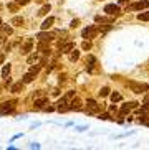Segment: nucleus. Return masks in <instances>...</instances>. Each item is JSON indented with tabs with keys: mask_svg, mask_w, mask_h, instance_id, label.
<instances>
[{
	"mask_svg": "<svg viewBox=\"0 0 149 150\" xmlns=\"http://www.w3.org/2000/svg\"><path fill=\"white\" fill-rule=\"evenodd\" d=\"M73 97H74V91H70L65 97H62V99L57 102V109L60 110V112H66V110H70V101L73 99Z\"/></svg>",
	"mask_w": 149,
	"mask_h": 150,
	"instance_id": "f257e3e1",
	"label": "nucleus"
},
{
	"mask_svg": "<svg viewBox=\"0 0 149 150\" xmlns=\"http://www.w3.org/2000/svg\"><path fill=\"white\" fill-rule=\"evenodd\" d=\"M128 86L131 88L133 93H136V94H141V93H144V91H148V89H149L148 84H143V83H133V81H129V83H128Z\"/></svg>",
	"mask_w": 149,
	"mask_h": 150,
	"instance_id": "f03ea898",
	"label": "nucleus"
},
{
	"mask_svg": "<svg viewBox=\"0 0 149 150\" xmlns=\"http://www.w3.org/2000/svg\"><path fill=\"white\" fill-rule=\"evenodd\" d=\"M100 109H101V106L95 101V99H88L86 101V112L88 114H98Z\"/></svg>",
	"mask_w": 149,
	"mask_h": 150,
	"instance_id": "7ed1b4c3",
	"label": "nucleus"
},
{
	"mask_svg": "<svg viewBox=\"0 0 149 150\" xmlns=\"http://www.w3.org/2000/svg\"><path fill=\"white\" fill-rule=\"evenodd\" d=\"M105 12L110 17H119L121 15V8H119V5H114V4H108L105 7Z\"/></svg>",
	"mask_w": 149,
	"mask_h": 150,
	"instance_id": "20e7f679",
	"label": "nucleus"
},
{
	"mask_svg": "<svg viewBox=\"0 0 149 150\" xmlns=\"http://www.w3.org/2000/svg\"><path fill=\"white\" fill-rule=\"evenodd\" d=\"M98 27H88V28H85L83 30V33H81V35H83V38H88V40H90V38H95V36L98 35Z\"/></svg>",
	"mask_w": 149,
	"mask_h": 150,
	"instance_id": "39448f33",
	"label": "nucleus"
},
{
	"mask_svg": "<svg viewBox=\"0 0 149 150\" xmlns=\"http://www.w3.org/2000/svg\"><path fill=\"white\" fill-rule=\"evenodd\" d=\"M149 7V0H141V2H136V4H131L129 5V10H134V12H138V10H144Z\"/></svg>",
	"mask_w": 149,
	"mask_h": 150,
	"instance_id": "423d86ee",
	"label": "nucleus"
},
{
	"mask_svg": "<svg viewBox=\"0 0 149 150\" xmlns=\"http://www.w3.org/2000/svg\"><path fill=\"white\" fill-rule=\"evenodd\" d=\"M17 101H9V102H4V104H0V114H7L10 110H13Z\"/></svg>",
	"mask_w": 149,
	"mask_h": 150,
	"instance_id": "0eeeda50",
	"label": "nucleus"
},
{
	"mask_svg": "<svg viewBox=\"0 0 149 150\" xmlns=\"http://www.w3.org/2000/svg\"><path fill=\"white\" fill-rule=\"evenodd\" d=\"M32 48H33V40L28 38V40H25V41H23V45L20 46V53H22V54H28L32 51Z\"/></svg>",
	"mask_w": 149,
	"mask_h": 150,
	"instance_id": "6e6552de",
	"label": "nucleus"
},
{
	"mask_svg": "<svg viewBox=\"0 0 149 150\" xmlns=\"http://www.w3.org/2000/svg\"><path fill=\"white\" fill-rule=\"evenodd\" d=\"M37 38H38V41H50V40H53V33H48L47 30H43L37 35Z\"/></svg>",
	"mask_w": 149,
	"mask_h": 150,
	"instance_id": "1a4fd4ad",
	"label": "nucleus"
},
{
	"mask_svg": "<svg viewBox=\"0 0 149 150\" xmlns=\"http://www.w3.org/2000/svg\"><path fill=\"white\" fill-rule=\"evenodd\" d=\"M80 109H81V101L78 97H73L70 101V110H80Z\"/></svg>",
	"mask_w": 149,
	"mask_h": 150,
	"instance_id": "9d476101",
	"label": "nucleus"
},
{
	"mask_svg": "<svg viewBox=\"0 0 149 150\" xmlns=\"http://www.w3.org/2000/svg\"><path fill=\"white\" fill-rule=\"evenodd\" d=\"M60 48H62V53H70L71 50L74 48V43H73V41H65Z\"/></svg>",
	"mask_w": 149,
	"mask_h": 150,
	"instance_id": "9b49d317",
	"label": "nucleus"
},
{
	"mask_svg": "<svg viewBox=\"0 0 149 150\" xmlns=\"http://www.w3.org/2000/svg\"><path fill=\"white\" fill-rule=\"evenodd\" d=\"M96 23H101V25H111L114 22V17H110V18H105V17H96L95 18Z\"/></svg>",
	"mask_w": 149,
	"mask_h": 150,
	"instance_id": "f8f14e48",
	"label": "nucleus"
},
{
	"mask_svg": "<svg viewBox=\"0 0 149 150\" xmlns=\"http://www.w3.org/2000/svg\"><path fill=\"white\" fill-rule=\"evenodd\" d=\"M48 41H40L38 43V50H40V53H43V54H50V51H52V50L48 48Z\"/></svg>",
	"mask_w": 149,
	"mask_h": 150,
	"instance_id": "ddd939ff",
	"label": "nucleus"
},
{
	"mask_svg": "<svg viewBox=\"0 0 149 150\" xmlns=\"http://www.w3.org/2000/svg\"><path fill=\"white\" fill-rule=\"evenodd\" d=\"M47 102H48V97H40V99H35V107H37V109H42V107H45Z\"/></svg>",
	"mask_w": 149,
	"mask_h": 150,
	"instance_id": "4468645a",
	"label": "nucleus"
},
{
	"mask_svg": "<svg viewBox=\"0 0 149 150\" xmlns=\"http://www.w3.org/2000/svg\"><path fill=\"white\" fill-rule=\"evenodd\" d=\"M12 27H9V25H2L0 27V35H4V36H9V35H12Z\"/></svg>",
	"mask_w": 149,
	"mask_h": 150,
	"instance_id": "2eb2a0df",
	"label": "nucleus"
},
{
	"mask_svg": "<svg viewBox=\"0 0 149 150\" xmlns=\"http://www.w3.org/2000/svg\"><path fill=\"white\" fill-rule=\"evenodd\" d=\"M53 22H55V18H53V17H48L43 23H42V30H48V28L53 25Z\"/></svg>",
	"mask_w": 149,
	"mask_h": 150,
	"instance_id": "dca6fc26",
	"label": "nucleus"
},
{
	"mask_svg": "<svg viewBox=\"0 0 149 150\" xmlns=\"http://www.w3.org/2000/svg\"><path fill=\"white\" fill-rule=\"evenodd\" d=\"M35 79V74H33V73H30V71H28V73H27L25 76H23V84H28V83H32V81Z\"/></svg>",
	"mask_w": 149,
	"mask_h": 150,
	"instance_id": "f3484780",
	"label": "nucleus"
},
{
	"mask_svg": "<svg viewBox=\"0 0 149 150\" xmlns=\"http://www.w3.org/2000/svg\"><path fill=\"white\" fill-rule=\"evenodd\" d=\"M23 89V81H20V83H15L12 84V93H20Z\"/></svg>",
	"mask_w": 149,
	"mask_h": 150,
	"instance_id": "a211bd4d",
	"label": "nucleus"
},
{
	"mask_svg": "<svg viewBox=\"0 0 149 150\" xmlns=\"http://www.w3.org/2000/svg\"><path fill=\"white\" fill-rule=\"evenodd\" d=\"M95 61H96V59H95V56H88L86 58V61H85V63H86V68L90 71H93V64H95Z\"/></svg>",
	"mask_w": 149,
	"mask_h": 150,
	"instance_id": "6ab92c4d",
	"label": "nucleus"
},
{
	"mask_svg": "<svg viewBox=\"0 0 149 150\" xmlns=\"http://www.w3.org/2000/svg\"><path fill=\"white\" fill-rule=\"evenodd\" d=\"M12 25L13 27H22L23 25V18L22 17H13L12 18Z\"/></svg>",
	"mask_w": 149,
	"mask_h": 150,
	"instance_id": "aec40b11",
	"label": "nucleus"
},
{
	"mask_svg": "<svg viewBox=\"0 0 149 150\" xmlns=\"http://www.w3.org/2000/svg\"><path fill=\"white\" fill-rule=\"evenodd\" d=\"M80 58V51H76V50H71L70 51V61H76V59H78Z\"/></svg>",
	"mask_w": 149,
	"mask_h": 150,
	"instance_id": "412c9836",
	"label": "nucleus"
},
{
	"mask_svg": "<svg viewBox=\"0 0 149 150\" xmlns=\"http://www.w3.org/2000/svg\"><path fill=\"white\" fill-rule=\"evenodd\" d=\"M9 76H10V64H5L4 69H2V78H5V79H7Z\"/></svg>",
	"mask_w": 149,
	"mask_h": 150,
	"instance_id": "4be33fe9",
	"label": "nucleus"
},
{
	"mask_svg": "<svg viewBox=\"0 0 149 150\" xmlns=\"http://www.w3.org/2000/svg\"><path fill=\"white\" fill-rule=\"evenodd\" d=\"M138 20H141V22H149V12L139 13V15H138Z\"/></svg>",
	"mask_w": 149,
	"mask_h": 150,
	"instance_id": "5701e85b",
	"label": "nucleus"
},
{
	"mask_svg": "<svg viewBox=\"0 0 149 150\" xmlns=\"http://www.w3.org/2000/svg\"><path fill=\"white\" fill-rule=\"evenodd\" d=\"M50 12V5H43V7H42V8H40V12H38V15H42V17H43V15H47Z\"/></svg>",
	"mask_w": 149,
	"mask_h": 150,
	"instance_id": "b1692460",
	"label": "nucleus"
},
{
	"mask_svg": "<svg viewBox=\"0 0 149 150\" xmlns=\"http://www.w3.org/2000/svg\"><path fill=\"white\" fill-rule=\"evenodd\" d=\"M111 101H113V102L121 101V94H119V93H113V94H111Z\"/></svg>",
	"mask_w": 149,
	"mask_h": 150,
	"instance_id": "393cba45",
	"label": "nucleus"
},
{
	"mask_svg": "<svg viewBox=\"0 0 149 150\" xmlns=\"http://www.w3.org/2000/svg\"><path fill=\"white\" fill-rule=\"evenodd\" d=\"M131 110V107H129V104H124L123 107H121V115H126L128 112Z\"/></svg>",
	"mask_w": 149,
	"mask_h": 150,
	"instance_id": "a878e982",
	"label": "nucleus"
},
{
	"mask_svg": "<svg viewBox=\"0 0 149 150\" xmlns=\"http://www.w3.org/2000/svg\"><path fill=\"white\" fill-rule=\"evenodd\" d=\"M40 68H42V64H37V66H32L30 68V73H33V74H38V71H40Z\"/></svg>",
	"mask_w": 149,
	"mask_h": 150,
	"instance_id": "bb28decb",
	"label": "nucleus"
},
{
	"mask_svg": "<svg viewBox=\"0 0 149 150\" xmlns=\"http://www.w3.org/2000/svg\"><path fill=\"white\" fill-rule=\"evenodd\" d=\"M108 94H110V88H103V89L100 91V96H101V97L108 96Z\"/></svg>",
	"mask_w": 149,
	"mask_h": 150,
	"instance_id": "cd10ccee",
	"label": "nucleus"
},
{
	"mask_svg": "<svg viewBox=\"0 0 149 150\" xmlns=\"http://www.w3.org/2000/svg\"><path fill=\"white\" fill-rule=\"evenodd\" d=\"M20 7V5L15 2V4H9V10H12V12H17V8Z\"/></svg>",
	"mask_w": 149,
	"mask_h": 150,
	"instance_id": "c85d7f7f",
	"label": "nucleus"
},
{
	"mask_svg": "<svg viewBox=\"0 0 149 150\" xmlns=\"http://www.w3.org/2000/svg\"><path fill=\"white\" fill-rule=\"evenodd\" d=\"M81 48H83V50H91V41H83Z\"/></svg>",
	"mask_w": 149,
	"mask_h": 150,
	"instance_id": "c756f323",
	"label": "nucleus"
},
{
	"mask_svg": "<svg viewBox=\"0 0 149 150\" xmlns=\"http://www.w3.org/2000/svg\"><path fill=\"white\" fill-rule=\"evenodd\" d=\"M38 59V54H32V56H28V63H33Z\"/></svg>",
	"mask_w": 149,
	"mask_h": 150,
	"instance_id": "7c9ffc66",
	"label": "nucleus"
},
{
	"mask_svg": "<svg viewBox=\"0 0 149 150\" xmlns=\"http://www.w3.org/2000/svg\"><path fill=\"white\" fill-rule=\"evenodd\" d=\"M100 119H103V120H110V119H111V115H110V114H101V115H100Z\"/></svg>",
	"mask_w": 149,
	"mask_h": 150,
	"instance_id": "2f4dec72",
	"label": "nucleus"
},
{
	"mask_svg": "<svg viewBox=\"0 0 149 150\" xmlns=\"http://www.w3.org/2000/svg\"><path fill=\"white\" fill-rule=\"evenodd\" d=\"M15 2H17L18 5H27L28 2H32V0H15Z\"/></svg>",
	"mask_w": 149,
	"mask_h": 150,
	"instance_id": "473e14b6",
	"label": "nucleus"
},
{
	"mask_svg": "<svg viewBox=\"0 0 149 150\" xmlns=\"http://www.w3.org/2000/svg\"><path fill=\"white\" fill-rule=\"evenodd\" d=\"M116 112H118V110H116V107H114V106H113V107H110V114H113V115H114Z\"/></svg>",
	"mask_w": 149,
	"mask_h": 150,
	"instance_id": "72a5a7b5",
	"label": "nucleus"
},
{
	"mask_svg": "<svg viewBox=\"0 0 149 150\" xmlns=\"http://www.w3.org/2000/svg\"><path fill=\"white\" fill-rule=\"evenodd\" d=\"M4 59H5V56H4V54H0V64L4 63Z\"/></svg>",
	"mask_w": 149,
	"mask_h": 150,
	"instance_id": "f704fd0d",
	"label": "nucleus"
},
{
	"mask_svg": "<svg viewBox=\"0 0 149 150\" xmlns=\"http://www.w3.org/2000/svg\"><path fill=\"white\" fill-rule=\"evenodd\" d=\"M0 27H2V20H0Z\"/></svg>",
	"mask_w": 149,
	"mask_h": 150,
	"instance_id": "c9c22d12",
	"label": "nucleus"
}]
</instances>
